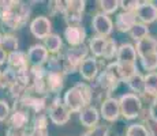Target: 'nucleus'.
Returning <instances> with one entry per match:
<instances>
[{"instance_id":"33","label":"nucleus","mask_w":157,"mask_h":136,"mask_svg":"<svg viewBox=\"0 0 157 136\" xmlns=\"http://www.w3.org/2000/svg\"><path fill=\"white\" fill-rule=\"evenodd\" d=\"M75 86L78 87V89L81 90V93H82V95L85 97V99H86V102L87 104H92V101H93V90H92V86L90 84H87L85 83V82H79V83H77Z\"/></svg>"},{"instance_id":"12","label":"nucleus","mask_w":157,"mask_h":136,"mask_svg":"<svg viewBox=\"0 0 157 136\" xmlns=\"http://www.w3.org/2000/svg\"><path fill=\"white\" fill-rule=\"evenodd\" d=\"M64 38L71 48L81 46L86 40V30L82 25L67 26L64 29Z\"/></svg>"},{"instance_id":"14","label":"nucleus","mask_w":157,"mask_h":136,"mask_svg":"<svg viewBox=\"0 0 157 136\" xmlns=\"http://www.w3.org/2000/svg\"><path fill=\"white\" fill-rule=\"evenodd\" d=\"M79 74L82 76V79L87 82H93L100 74V67H98V61L96 57L87 56L85 60L82 61L79 67Z\"/></svg>"},{"instance_id":"25","label":"nucleus","mask_w":157,"mask_h":136,"mask_svg":"<svg viewBox=\"0 0 157 136\" xmlns=\"http://www.w3.org/2000/svg\"><path fill=\"white\" fill-rule=\"evenodd\" d=\"M2 48L6 50L8 54L14 53L18 50L19 48V42H18V38L15 37L14 34H10V33H4L2 37Z\"/></svg>"},{"instance_id":"39","label":"nucleus","mask_w":157,"mask_h":136,"mask_svg":"<svg viewBox=\"0 0 157 136\" xmlns=\"http://www.w3.org/2000/svg\"><path fill=\"white\" fill-rule=\"evenodd\" d=\"M6 136H28V132H26V129L8 127L7 131H6Z\"/></svg>"},{"instance_id":"1","label":"nucleus","mask_w":157,"mask_h":136,"mask_svg":"<svg viewBox=\"0 0 157 136\" xmlns=\"http://www.w3.org/2000/svg\"><path fill=\"white\" fill-rule=\"evenodd\" d=\"M29 4L23 2H13V0H0V19L8 29L18 30L23 27L30 19Z\"/></svg>"},{"instance_id":"3","label":"nucleus","mask_w":157,"mask_h":136,"mask_svg":"<svg viewBox=\"0 0 157 136\" xmlns=\"http://www.w3.org/2000/svg\"><path fill=\"white\" fill-rule=\"evenodd\" d=\"M119 105H120V114L126 120L140 119L141 113L144 110V102L141 99V97L132 94V93H126V94L120 95Z\"/></svg>"},{"instance_id":"19","label":"nucleus","mask_w":157,"mask_h":136,"mask_svg":"<svg viewBox=\"0 0 157 136\" xmlns=\"http://www.w3.org/2000/svg\"><path fill=\"white\" fill-rule=\"evenodd\" d=\"M98 120H100V112L97 110V108L89 105L85 109L79 112V121L83 127L92 129L96 125H98Z\"/></svg>"},{"instance_id":"17","label":"nucleus","mask_w":157,"mask_h":136,"mask_svg":"<svg viewBox=\"0 0 157 136\" xmlns=\"http://www.w3.org/2000/svg\"><path fill=\"white\" fill-rule=\"evenodd\" d=\"M137 50L135 46L128 42L122 44L117 49L116 54V61L119 64H137Z\"/></svg>"},{"instance_id":"36","label":"nucleus","mask_w":157,"mask_h":136,"mask_svg":"<svg viewBox=\"0 0 157 136\" xmlns=\"http://www.w3.org/2000/svg\"><path fill=\"white\" fill-rule=\"evenodd\" d=\"M11 110H13V109L10 108L8 102L4 101V99H0V123L7 121L11 114Z\"/></svg>"},{"instance_id":"32","label":"nucleus","mask_w":157,"mask_h":136,"mask_svg":"<svg viewBox=\"0 0 157 136\" xmlns=\"http://www.w3.org/2000/svg\"><path fill=\"white\" fill-rule=\"evenodd\" d=\"M67 3L68 2H64V0H53V2L48 3V10H49L53 15H56V14L63 15L66 11V8H67Z\"/></svg>"},{"instance_id":"42","label":"nucleus","mask_w":157,"mask_h":136,"mask_svg":"<svg viewBox=\"0 0 157 136\" xmlns=\"http://www.w3.org/2000/svg\"><path fill=\"white\" fill-rule=\"evenodd\" d=\"M2 79H3V71L0 69V86H2Z\"/></svg>"},{"instance_id":"41","label":"nucleus","mask_w":157,"mask_h":136,"mask_svg":"<svg viewBox=\"0 0 157 136\" xmlns=\"http://www.w3.org/2000/svg\"><path fill=\"white\" fill-rule=\"evenodd\" d=\"M7 57H8V53L0 46V65H3L4 63H7Z\"/></svg>"},{"instance_id":"26","label":"nucleus","mask_w":157,"mask_h":136,"mask_svg":"<svg viewBox=\"0 0 157 136\" xmlns=\"http://www.w3.org/2000/svg\"><path fill=\"white\" fill-rule=\"evenodd\" d=\"M128 34L135 42H138V41L144 40V38H146L147 35H149V27H147V25H144V23L138 22L137 25L130 30Z\"/></svg>"},{"instance_id":"40","label":"nucleus","mask_w":157,"mask_h":136,"mask_svg":"<svg viewBox=\"0 0 157 136\" xmlns=\"http://www.w3.org/2000/svg\"><path fill=\"white\" fill-rule=\"evenodd\" d=\"M147 114H149V119L152 120V121L157 123V102H156V99L152 102V104H149V108H147Z\"/></svg>"},{"instance_id":"15","label":"nucleus","mask_w":157,"mask_h":136,"mask_svg":"<svg viewBox=\"0 0 157 136\" xmlns=\"http://www.w3.org/2000/svg\"><path fill=\"white\" fill-rule=\"evenodd\" d=\"M29 60H28V53L22 52V50H17L14 53H10L7 57V68L13 69L15 74L22 72L29 69Z\"/></svg>"},{"instance_id":"16","label":"nucleus","mask_w":157,"mask_h":136,"mask_svg":"<svg viewBox=\"0 0 157 136\" xmlns=\"http://www.w3.org/2000/svg\"><path fill=\"white\" fill-rule=\"evenodd\" d=\"M137 14L135 13H126L122 11L116 15V19H115V27H116L117 31L120 33H130V30L137 25Z\"/></svg>"},{"instance_id":"7","label":"nucleus","mask_w":157,"mask_h":136,"mask_svg":"<svg viewBox=\"0 0 157 136\" xmlns=\"http://www.w3.org/2000/svg\"><path fill=\"white\" fill-rule=\"evenodd\" d=\"M30 112L28 109H25L22 105H19L18 102H14V108L11 110V114L8 117L7 123L8 127H14V128H21L26 129L28 124L30 123Z\"/></svg>"},{"instance_id":"34","label":"nucleus","mask_w":157,"mask_h":136,"mask_svg":"<svg viewBox=\"0 0 157 136\" xmlns=\"http://www.w3.org/2000/svg\"><path fill=\"white\" fill-rule=\"evenodd\" d=\"M141 2L140 0H120L119 2V6L123 11L126 13H135L137 8L140 7Z\"/></svg>"},{"instance_id":"9","label":"nucleus","mask_w":157,"mask_h":136,"mask_svg":"<svg viewBox=\"0 0 157 136\" xmlns=\"http://www.w3.org/2000/svg\"><path fill=\"white\" fill-rule=\"evenodd\" d=\"M92 29L94 30L96 35L108 37L113 31V22L107 14L96 13L92 18Z\"/></svg>"},{"instance_id":"11","label":"nucleus","mask_w":157,"mask_h":136,"mask_svg":"<svg viewBox=\"0 0 157 136\" xmlns=\"http://www.w3.org/2000/svg\"><path fill=\"white\" fill-rule=\"evenodd\" d=\"M141 23L149 25L157 20V6L155 2H141L140 7L135 11Z\"/></svg>"},{"instance_id":"24","label":"nucleus","mask_w":157,"mask_h":136,"mask_svg":"<svg viewBox=\"0 0 157 136\" xmlns=\"http://www.w3.org/2000/svg\"><path fill=\"white\" fill-rule=\"evenodd\" d=\"M44 46L47 48V50L51 54H57L60 52L63 46V41L60 38V35L57 34H49L47 38L44 40Z\"/></svg>"},{"instance_id":"2","label":"nucleus","mask_w":157,"mask_h":136,"mask_svg":"<svg viewBox=\"0 0 157 136\" xmlns=\"http://www.w3.org/2000/svg\"><path fill=\"white\" fill-rule=\"evenodd\" d=\"M89 53V48L85 44L81 46H74L68 48L64 53L62 54V71L64 75L75 74L79 71V67L82 61L87 57Z\"/></svg>"},{"instance_id":"30","label":"nucleus","mask_w":157,"mask_h":136,"mask_svg":"<svg viewBox=\"0 0 157 136\" xmlns=\"http://www.w3.org/2000/svg\"><path fill=\"white\" fill-rule=\"evenodd\" d=\"M98 6L101 8V13L109 15V14H115L117 11L119 6V0H100Z\"/></svg>"},{"instance_id":"43","label":"nucleus","mask_w":157,"mask_h":136,"mask_svg":"<svg viewBox=\"0 0 157 136\" xmlns=\"http://www.w3.org/2000/svg\"><path fill=\"white\" fill-rule=\"evenodd\" d=\"M2 37H3V34L0 33V46H2Z\"/></svg>"},{"instance_id":"46","label":"nucleus","mask_w":157,"mask_h":136,"mask_svg":"<svg viewBox=\"0 0 157 136\" xmlns=\"http://www.w3.org/2000/svg\"><path fill=\"white\" fill-rule=\"evenodd\" d=\"M156 72H157V71H156Z\"/></svg>"},{"instance_id":"22","label":"nucleus","mask_w":157,"mask_h":136,"mask_svg":"<svg viewBox=\"0 0 157 136\" xmlns=\"http://www.w3.org/2000/svg\"><path fill=\"white\" fill-rule=\"evenodd\" d=\"M108 42V37H101V35H93L89 41V52H92L93 57H102L104 54V49H105V45Z\"/></svg>"},{"instance_id":"8","label":"nucleus","mask_w":157,"mask_h":136,"mask_svg":"<svg viewBox=\"0 0 157 136\" xmlns=\"http://www.w3.org/2000/svg\"><path fill=\"white\" fill-rule=\"evenodd\" d=\"M100 116L108 123L117 121L119 117L122 116V114H120L119 98L109 97V98L104 99V101L101 102V106H100Z\"/></svg>"},{"instance_id":"37","label":"nucleus","mask_w":157,"mask_h":136,"mask_svg":"<svg viewBox=\"0 0 157 136\" xmlns=\"http://www.w3.org/2000/svg\"><path fill=\"white\" fill-rule=\"evenodd\" d=\"M87 134L90 136H109V127L108 125H96L94 128L89 129Z\"/></svg>"},{"instance_id":"28","label":"nucleus","mask_w":157,"mask_h":136,"mask_svg":"<svg viewBox=\"0 0 157 136\" xmlns=\"http://www.w3.org/2000/svg\"><path fill=\"white\" fill-rule=\"evenodd\" d=\"M126 136H150V134L142 123H137V124H131V125L127 127Z\"/></svg>"},{"instance_id":"31","label":"nucleus","mask_w":157,"mask_h":136,"mask_svg":"<svg viewBox=\"0 0 157 136\" xmlns=\"http://www.w3.org/2000/svg\"><path fill=\"white\" fill-rule=\"evenodd\" d=\"M117 49H119V46H117L116 41L112 40V38H108V42H107L105 49H104V54H102V59H105V60L116 59Z\"/></svg>"},{"instance_id":"18","label":"nucleus","mask_w":157,"mask_h":136,"mask_svg":"<svg viewBox=\"0 0 157 136\" xmlns=\"http://www.w3.org/2000/svg\"><path fill=\"white\" fill-rule=\"evenodd\" d=\"M47 87L49 94H59L64 87V74H63V71H48Z\"/></svg>"},{"instance_id":"20","label":"nucleus","mask_w":157,"mask_h":136,"mask_svg":"<svg viewBox=\"0 0 157 136\" xmlns=\"http://www.w3.org/2000/svg\"><path fill=\"white\" fill-rule=\"evenodd\" d=\"M135 50H137L138 57H145L147 54H152L157 52V38L152 37V35H147L146 38L138 41L135 44Z\"/></svg>"},{"instance_id":"27","label":"nucleus","mask_w":157,"mask_h":136,"mask_svg":"<svg viewBox=\"0 0 157 136\" xmlns=\"http://www.w3.org/2000/svg\"><path fill=\"white\" fill-rule=\"evenodd\" d=\"M141 65L145 71H149V72H156L157 69V52L152 53V54H147L145 57H141L140 59Z\"/></svg>"},{"instance_id":"35","label":"nucleus","mask_w":157,"mask_h":136,"mask_svg":"<svg viewBox=\"0 0 157 136\" xmlns=\"http://www.w3.org/2000/svg\"><path fill=\"white\" fill-rule=\"evenodd\" d=\"M48 114L41 113V114H36L32 119V127L34 128H48Z\"/></svg>"},{"instance_id":"4","label":"nucleus","mask_w":157,"mask_h":136,"mask_svg":"<svg viewBox=\"0 0 157 136\" xmlns=\"http://www.w3.org/2000/svg\"><path fill=\"white\" fill-rule=\"evenodd\" d=\"M48 117L56 125H64V124L70 121L71 112L64 105L63 99L60 97L55 95V98L52 99V102L48 106Z\"/></svg>"},{"instance_id":"13","label":"nucleus","mask_w":157,"mask_h":136,"mask_svg":"<svg viewBox=\"0 0 157 136\" xmlns=\"http://www.w3.org/2000/svg\"><path fill=\"white\" fill-rule=\"evenodd\" d=\"M49 59V52L43 44L32 45L28 50V60L30 67H37V65H44L48 63Z\"/></svg>"},{"instance_id":"10","label":"nucleus","mask_w":157,"mask_h":136,"mask_svg":"<svg viewBox=\"0 0 157 136\" xmlns=\"http://www.w3.org/2000/svg\"><path fill=\"white\" fill-rule=\"evenodd\" d=\"M52 22L49 20V18L40 15L36 17L34 19L30 22V33L38 40H45L49 34H52Z\"/></svg>"},{"instance_id":"38","label":"nucleus","mask_w":157,"mask_h":136,"mask_svg":"<svg viewBox=\"0 0 157 136\" xmlns=\"http://www.w3.org/2000/svg\"><path fill=\"white\" fill-rule=\"evenodd\" d=\"M28 136H49V131H48V128H34V127H30Z\"/></svg>"},{"instance_id":"21","label":"nucleus","mask_w":157,"mask_h":136,"mask_svg":"<svg viewBox=\"0 0 157 136\" xmlns=\"http://www.w3.org/2000/svg\"><path fill=\"white\" fill-rule=\"evenodd\" d=\"M144 98H150L155 101L157 98V72H147L145 75V95Z\"/></svg>"},{"instance_id":"29","label":"nucleus","mask_w":157,"mask_h":136,"mask_svg":"<svg viewBox=\"0 0 157 136\" xmlns=\"http://www.w3.org/2000/svg\"><path fill=\"white\" fill-rule=\"evenodd\" d=\"M18 82L17 79V74L13 71V69L10 68H6L4 71H3V79H2V89H10V87H13L15 83Z\"/></svg>"},{"instance_id":"45","label":"nucleus","mask_w":157,"mask_h":136,"mask_svg":"<svg viewBox=\"0 0 157 136\" xmlns=\"http://www.w3.org/2000/svg\"><path fill=\"white\" fill-rule=\"evenodd\" d=\"M156 102H157V98H156Z\"/></svg>"},{"instance_id":"23","label":"nucleus","mask_w":157,"mask_h":136,"mask_svg":"<svg viewBox=\"0 0 157 136\" xmlns=\"http://www.w3.org/2000/svg\"><path fill=\"white\" fill-rule=\"evenodd\" d=\"M126 83H127L128 89L132 91V94L141 97V98L145 95V76L141 72H137V74L130 78Z\"/></svg>"},{"instance_id":"6","label":"nucleus","mask_w":157,"mask_h":136,"mask_svg":"<svg viewBox=\"0 0 157 136\" xmlns=\"http://www.w3.org/2000/svg\"><path fill=\"white\" fill-rule=\"evenodd\" d=\"M63 102H64V105L67 106V109L71 112V113H79L82 109L89 106V104L86 102L85 97L82 95L81 90L78 89L77 86L71 87V89H68L67 91L64 93Z\"/></svg>"},{"instance_id":"5","label":"nucleus","mask_w":157,"mask_h":136,"mask_svg":"<svg viewBox=\"0 0 157 136\" xmlns=\"http://www.w3.org/2000/svg\"><path fill=\"white\" fill-rule=\"evenodd\" d=\"M86 8V2L83 0H71L67 3V8H66L63 18H64L67 26L81 25L83 18V13Z\"/></svg>"},{"instance_id":"44","label":"nucleus","mask_w":157,"mask_h":136,"mask_svg":"<svg viewBox=\"0 0 157 136\" xmlns=\"http://www.w3.org/2000/svg\"><path fill=\"white\" fill-rule=\"evenodd\" d=\"M82 136H90V135H89V134H87V132H85V134H83Z\"/></svg>"}]
</instances>
